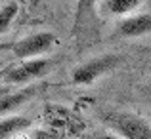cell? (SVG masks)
<instances>
[{"label":"cell","instance_id":"6da1fadb","mask_svg":"<svg viewBox=\"0 0 151 139\" xmlns=\"http://www.w3.org/2000/svg\"><path fill=\"white\" fill-rule=\"evenodd\" d=\"M103 120L122 139H151V124L134 113H107Z\"/></svg>","mask_w":151,"mask_h":139},{"label":"cell","instance_id":"7a4b0ae2","mask_svg":"<svg viewBox=\"0 0 151 139\" xmlns=\"http://www.w3.org/2000/svg\"><path fill=\"white\" fill-rule=\"evenodd\" d=\"M121 61H122V57L117 53L98 55V57L75 67L73 73H71V80H73V84H90V82L101 78L103 74L115 71L121 65Z\"/></svg>","mask_w":151,"mask_h":139},{"label":"cell","instance_id":"3957f363","mask_svg":"<svg viewBox=\"0 0 151 139\" xmlns=\"http://www.w3.org/2000/svg\"><path fill=\"white\" fill-rule=\"evenodd\" d=\"M42 120H44L46 128L58 130L63 135H77V133H81L84 130V122L73 110L65 109L61 105H55V103H50V105L44 107Z\"/></svg>","mask_w":151,"mask_h":139},{"label":"cell","instance_id":"277c9868","mask_svg":"<svg viewBox=\"0 0 151 139\" xmlns=\"http://www.w3.org/2000/svg\"><path fill=\"white\" fill-rule=\"evenodd\" d=\"M50 69H52L50 59H42V57L25 59V61L6 69L4 74H2V78H4L6 84H29V82L48 74Z\"/></svg>","mask_w":151,"mask_h":139},{"label":"cell","instance_id":"5b68a950","mask_svg":"<svg viewBox=\"0 0 151 139\" xmlns=\"http://www.w3.org/2000/svg\"><path fill=\"white\" fill-rule=\"evenodd\" d=\"M58 44V38L50 31H40V33H33L29 36H23L21 40H17L12 48L14 55L21 61L25 59H35L38 55L50 51L52 48Z\"/></svg>","mask_w":151,"mask_h":139},{"label":"cell","instance_id":"8992f818","mask_svg":"<svg viewBox=\"0 0 151 139\" xmlns=\"http://www.w3.org/2000/svg\"><path fill=\"white\" fill-rule=\"evenodd\" d=\"M151 33V14H136L119 23V34L126 38L144 36Z\"/></svg>","mask_w":151,"mask_h":139},{"label":"cell","instance_id":"52a82bcc","mask_svg":"<svg viewBox=\"0 0 151 139\" xmlns=\"http://www.w3.org/2000/svg\"><path fill=\"white\" fill-rule=\"evenodd\" d=\"M37 93H38V88H37V86L21 88L19 92H10V93L6 95V97L0 99V116H4V114L12 113L14 109L21 107L23 103H27L31 97H35Z\"/></svg>","mask_w":151,"mask_h":139},{"label":"cell","instance_id":"ba28073f","mask_svg":"<svg viewBox=\"0 0 151 139\" xmlns=\"http://www.w3.org/2000/svg\"><path fill=\"white\" fill-rule=\"evenodd\" d=\"M33 120L29 116H6L0 120V139H8L15 133L25 132L27 128H31Z\"/></svg>","mask_w":151,"mask_h":139},{"label":"cell","instance_id":"9c48e42d","mask_svg":"<svg viewBox=\"0 0 151 139\" xmlns=\"http://www.w3.org/2000/svg\"><path fill=\"white\" fill-rule=\"evenodd\" d=\"M142 6V0H105V10L115 15H126L136 11Z\"/></svg>","mask_w":151,"mask_h":139},{"label":"cell","instance_id":"30bf717a","mask_svg":"<svg viewBox=\"0 0 151 139\" xmlns=\"http://www.w3.org/2000/svg\"><path fill=\"white\" fill-rule=\"evenodd\" d=\"M17 11H19V6H17V2H14V0L8 2V4H4V6L0 8V34H4L12 27Z\"/></svg>","mask_w":151,"mask_h":139},{"label":"cell","instance_id":"8fae6325","mask_svg":"<svg viewBox=\"0 0 151 139\" xmlns=\"http://www.w3.org/2000/svg\"><path fill=\"white\" fill-rule=\"evenodd\" d=\"M33 139H67V135H63L61 132H58V130H52V128H38L35 130L33 133Z\"/></svg>","mask_w":151,"mask_h":139},{"label":"cell","instance_id":"7c38bea8","mask_svg":"<svg viewBox=\"0 0 151 139\" xmlns=\"http://www.w3.org/2000/svg\"><path fill=\"white\" fill-rule=\"evenodd\" d=\"M96 2H98V0H78V6H77V23H75V25H78L82 14H84L86 10H90Z\"/></svg>","mask_w":151,"mask_h":139},{"label":"cell","instance_id":"4fadbf2b","mask_svg":"<svg viewBox=\"0 0 151 139\" xmlns=\"http://www.w3.org/2000/svg\"><path fill=\"white\" fill-rule=\"evenodd\" d=\"M142 95H144V97L151 103V78H149L147 82H145L144 86H142Z\"/></svg>","mask_w":151,"mask_h":139},{"label":"cell","instance_id":"5bb4252c","mask_svg":"<svg viewBox=\"0 0 151 139\" xmlns=\"http://www.w3.org/2000/svg\"><path fill=\"white\" fill-rule=\"evenodd\" d=\"M96 139H122V137L115 135V133H101V135H98Z\"/></svg>","mask_w":151,"mask_h":139},{"label":"cell","instance_id":"9a60e30c","mask_svg":"<svg viewBox=\"0 0 151 139\" xmlns=\"http://www.w3.org/2000/svg\"><path fill=\"white\" fill-rule=\"evenodd\" d=\"M10 92H12V90L8 88V86H0V99H2V97H6V95L10 93Z\"/></svg>","mask_w":151,"mask_h":139}]
</instances>
